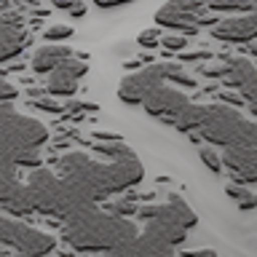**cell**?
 I'll list each match as a JSON object with an SVG mask.
<instances>
[{"instance_id":"obj_11","label":"cell","mask_w":257,"mask_h":257,"mask_svg":"<svg viewBox=\"0 0 257 257\" xmlns=\"http://www.w3.org/2000/svg\"><path fill=\"white\" fill-rule=\"evenodd\" d=\"M222 62L228 64V75L222 78V83L244 96L246 107L257 102V64H252L244 56H225Z\"/></svg>"},{"instance_id":"obj_3","label":"cell","mask_w":257,"mask_h":257,"mask_svg":"<svg viewBox=\"0 0 257 257\" xmlns=\"http://www.w3.org/2000/svg\"><path fill=\"white\" fill-rule=\"evenodd\" d=\"M0 158L3 166L8 169H40L43 166V156L40 148L48 140V128L40 120L22 115L14 110V104H0Z\"/></svg>"},{"instance_id":"obj_12","label":"cell","mask_w":257,"mask_h":257,"mask_svg":"<svg viewBox=\"0 0 257 257\" xmlns=\"http://www.w3.org/2000/svg\"><path fill=\"white\" fill-rule=\"evenodd\" d=\"M27 46V32L22 27V16L11 14V6L0 3V62H11Z\"/></svg>"},{"instance_id":"obj_15","label":"cell","mask_w":257,"mask_h":257,"mask_svg":"<svg viewBox=\"0 0 257 257\" xmlns=\"http://www.w3.org/2000/svg\"><path fill=\"white\" fill-rule=\"evenodd\" d=\"M88 72V64L80 59H67L48 75L46 91L51 96H72L78 88V80Z\"/></svg>"},{"instance_id":"obj_29","label":"cell","mask_w":257,"mask_h":257,"mask_svg":"<svg viewBox=\"0 0 257 257\" xmlns=\"http://www.w3.org/2000/svg\"><path fill=\"white\" fill-rule=\"evenodd\" d=\"M180 257H217L214 249H193V252H182Z\"/></svg>"},{"instance_id":"obj_8","label":"cell","mask_w":257,"mask_h":257,"mask_svg":"<svg viewBox=\"0 0 257 257\" xmlns=\"http://www.w3.org/2000/svg\"><path fill=\"white\" fill-rule=\"evenodd\" d=\"M209 6H201L196 0H174V3H166L156 11V22L158 27L166 30H180L188 32V35H196L201 27H217L222 22V16H206Z\"/></svg>"},{"instance_id":"obj_5","label":"cell","mask_w":257,"mask_h":257,"mask_svg":"<svg viewBox=\"0 0 257 257\" xmlns=\"http://www.w3.org/2000/svg\"><path fill=\"white\" fill-rule=\"evenodd\" d=\"M172 80L177 86H196V78L188 75L182 70V64L177 62H156L148 64V67L132 72L118 83V99L126 104H145L150 94H156L161 86Z\"/></svg>"},{"instance_id":"obj_34","label":"cell","mask_w":257,"mask_h":257,"mask_svg":"<svg viewBox=\"0 0 257 257\" xmlns=\"http://www.w3.org/2000/svg\"><path fill=\"white\" fill-rule=\"evenodd\" d=\"M3 257H27V254H16V252H8V249H6Z\"/></svg>"},{"instance_id":"obj_1","label":"cell","mask_w":257,"mask_h":257,"mask_svg":"<svg viewBox=\"0 0 257 257\" xmlns=\"http://www.w3.org/2000/svg\"><path fill=\"white\" fill-rule=\"evenodd\" d=\"M56 172L72 193L78 209L99 206L112 193L134 188L145 177L142 161L134 153L118 161H96L86 153L72 150L56 161Z\"/></svg>"},{"instance_id":"obj_2","label":"cell","mask_w":257,"mask_h":257,"mask_svg":"<svg viewBox=\"0 0 257 257\" xmlns=\"http://www.w3.org/2000/svg\"><path fill=\"white\" fill-rule=\"evenodd\" d=\"M62 236L75 252H107L110 254L118 246L134 241L140 236V230H137V225L132 220L110 214L107 209L88 206L75 212L64 222Z\"/></svg>"},{"instance_id":"obj_10","label":"cell","mask_w":257,"mask_h":257,"mask_svg":"<svg viewBox=\"0 0 257 257\" xmlns=\"http://www.w3.org/2000/svg\"><path fill=\"white\" fill-rule=\"evenodd\" d=\"M190 99H188V94L180 91V88H172V86H161L156 94H150L148 99H145V112L148 115H156L161 118L164 123H177V118L182 115L185 110L190 107Z\"/></svg>"},{"instance_id":"obj_13","label":"cell","mask_w":257,"mask_h":257,"mask_svg":"<svg viewBox=\"0 0 257 257\" xmlns=\"http://www.w3.org/2000/svg\"><path fill=\"white\" fill-rule=\"evenodd\" d=\"M212 35L222 43H241V46L257 43V8L241 16H225L212 30Z\"/></svg>"},{"instance_id":"obj_24","label":"cell","mask_w":257,"mask_h":257,"mask_svg":"<svg viewBox=\"0 0 257 257\" xmlns=\"http://www.w3.org/2000/svg\"><path fill=\"white\" fill-rule=\"evenodd\" d=\"M161 32H158V27H153V30H142L140 32V38H137V43H140L142 48H156V46H161Z\"/></svg>"},{"instance_id":"obj_7","label":"cell","mask_w":257,"mask_h":257,"mask_svg":"<svg viewBox=\"0 0 257 257\" xmlns=\"http://www.w3.org/2000/svg\"><path fill=\"white\" fill-rule=\"evenodd\" d=\"M0 241L8 252L27 257H46L56 249V238L51 233L30 228L22 220H14L11 214H3V220H0Z\"/></svg>"},{"instance_id":"obj_32","label":"cell","mask_w":257,"mask_h":257,"mask_svg":"<svg viewBox=\"0 0 257 257\" xmlns=\"http://www.w3.org/2000/svg\"><path fill=\"white\" fill-rule=\"evenodd\" d=\"M244 48H246L249 56H254V59H257V43H249V46H244Z\"/></svg>"},{"instance_id":"obj_16","label":"cell","mask_w":257,"mask_h":257,"mask_svg":"<svg viewBox=\"0 0 257 257\" xmlns=\"http://www.w3.org/2000/svg\"><path fill=\"white\" fill-rule=\"evenodd\" d=\"M67 59H72V51L64 43H48V46H40L35 51L30 67H32V72H38V75H51V72Z\"/></svg>"},{"instance_id":"obj_20","label":"cell","mask_w":257,"mask_h":257,"mask_svg":"<svg viewBox=\"0 0 257 257\" xmlns=\"http://www.w3.org/2000/svg\"><path fill=\"white\" fill-rule=\"evenodd\" d=\"M43 38L48 40V43H56V40H67V38H72V27H70V24H64V22H59V24H48V27L43 30Z\"/></svg>"},{"instance_id":"obj_19","label":"cell","mask_w":257,"mask_h":257,"mask_svg":"<svg viewBox=\"0 0 257 257\" xmlns=\"http://www.w3.org/2000/svg\"><path fill=\"white\" fill-rule=\"evenodd\" d=\"M198 156H201V161H204V166L209 169V172L220 174L222 169H225V166H222V156L212 148V145H204V148L198 150Z\"/></svg>"},{"instance_id":"obj_26","label":"cell","mask_w":257,"mask_h":257,"mask_svg":"<svg viewBox=\"0 0 257 257\" xmlns=\"http://www.w3.org/2000/svg\"><path fill=\"white\" fill-rule=\"evenodd\" d=\"M220 102L222 104H230V107H246L244 96H241L238 91H220Z\"/></svg>"},{"instance_id":"obj_28","label":"cell","mask_w":257,"mask_h":257,"mask_svg":"<svg viewBox=\"0 0 257 257\" xmlns=\"http://www.w3.org/2000/svg\"><path fill=\"white\" fill-rule=\"evenodd\" d=\"M16 94H19V91H16L14 83H8V80H3V83H0V99H3V104H11Z\"/></svg>"},{"instance_id":"obj_4","label":"cell","mask_w":257,"mask_h":257,"mask_svg":"<svg viewBox=\"0 0 257 257\" xmlns=\"http://www.w3.org/2000/svg\"><path fill=\"white\" fill-rule=\"evenodd\" d=\"M204 140L206 145L217 148H257V123L246 120L238 110L228 104H206L204 120H201L198 132L190 134Z\"/></svg>"},{"instance_id":"obj_31","label":"cell","mask_w":257,"mask_h":257,"mask_svg":"<svg viewBox=\"0 0 257 257\" xmlns=\"http://www.w3.org/2000/svg\"><path fill=\"white\" fill-rule=\"evenodd\" d=\"M238 209H244V212H249V209H257V193H252V196H249L246 201H241Z\"/></svg>"},{"instance_id":"obj_30","label":"cell","mask_w":257,"mask_h":257,"mask_svg":"<svg viewBox=\"0 0 257 257\" xmlns=\"http://www.w3.org/2000/svg\"><path fill=\"white\" fill-rule=\"evenodd\" d=\"M75 6L78 3H72V0H54V8H59V11H75Z\"/></svg>"},{"instance_id":"obj_9","label":"cell","mask_w":257,"mask_h":257,"mask_svg":"<svg viewBox=\"0 0 257 257\" xmlns=\"http://www.w3.org/2000/svg\"><path fill=\"white\" fill-rule=\"evenodd\" d=\"M137 217L145 220V222H150V220L172 222V225L185 228V230L196 228V222H198L196 212H193V209L185 204L180 196H169L166 204H145V206H140V214H137Z\"/></svg>"},{"instance_id":"obj_27","label":"cell","mask_w":257,"mask_h":257,"mask_svg":"<svg viewBox=\"0 0 257 257\" xmlns=\"http://www.w3.org/2000/svg\"><path fill=\"white\" fill-rule=\"evenodd\" d=\"M180 59L182 62H209L212 59V51H185V54H180Z\"/></svg>"},{"instance_id":"obj_23","label":"cell","mask_w":257,"mask_h":257,"mask_svg":"<svg viewBox=\"0 0 257 257\" xmlns=\"http://www.w3.org/2000/svg\"><path fill=\"white\" fill-rule=\"evenodd\" d=\"M225 193H228V198H233L236 204H241V201H246L249 196H252V190L246 188V185H238V182H228L225 185Z\"/></svg>"},{"instance_id":"obj_21","label":"cell","mask_w":257,"mask_h":257,"mask_svg":"<svg viewBox=\"0 0 257 257\" xmlns=\"http://www.w3.org/2000/svg\"><path fill=\"white\" fill-rule=\"evenodd\" d=\"M161 46H164L169 54H185V48H188V38L177 35V32H169V35H164V40H161Z\"/></svg>"},{"instance_id":"obj_22","label":"cell","mask_w":257,"mask_h":257,"mask_svg":"<svg viewBox=\"0 0 257 257\" xmlns=\"http://www.w3.org/2000/svg\"><path fill=\"white\" fill-rule=\"evenodd\" d=\"M30 107L35 110H43V112H54V115H59V112H64V107L56 99H51V96H43V99H30Z\"/></svg>"},{"instance_id":"obj_33","label":"cell","mask_w":257,"mask_h":257,"mask_svg":"<svg viewBox=\"0 0 257 257\" xmlns=\"http://www.w3.org/2000/svg\"><path fill=\"white\" fill-rule=\"evenodd\" d=\"M83 14H86V6H83V3H78V6H75V11H72V16H83Z\"/></svg>"},{"instance_id":"obj_14","label":"cell","mask_w":257,"mask_h":257,"mask_svg":"<svg viewBox=\"0 0 257 257\" xmlns=\"http://www.w3.org/2000/svg\"><path fill=\"white\" fill-rule=\"evenodd\" d=\"M222 166L230 172L233 182L257 185V148H230L222 150Z\"/></svg>"},{"instance_id":"obj_17","label":"cell","mask_w":257,"mask_h":257,"mask_svg":"<svg viewBox=\"0 0 257 257\" xmlns=\"http://www.w3.org/2000/svg\"><path fill=\"white\" fill-rule=\"evenodd\" d=\"M137 198H140V193H123L118 201L107 204V212L115 214V217L128 220V214H140V204H137Z\"/></svg>"},{"instance_id":"obj_6","label":"cell","mask_w":257,"mask_h":257,"mask_svg":"<svg viewBox=\"0 0 257 257\" xmlns=\"http://www.w3.org/2000/svg\"><path fill=\"white\" fill-rule=\"evenodd\" d=\"M185 233L188 230L177 228L172 222L150 220L134 241L118 246L115 252H110L107 257H177L172 249L180 246L185 241Z\"/></svg>"},{"instance_id":"obj_25","label":"cell","mask_w":257,"mask_h":257,"mask_svg":"<svg viewBox=\"0 0 257 257\" xmlns=\"http://www.w3.org/2000/svg\"><path fill=\"white\" fill-rule=\"evenodd\" d=\"M99 107H96L94 102H70V104H64V112L67 115H78V112H96Z\"/></svg>"},{"instance_id":"obj_18","label":"cell","mask_w":257,"mask_h":257,"mask_svg":"<svg viewBox=\"0 0 257 257\" xmlns=\"http://www.w3.org/2000/svg\"><path fill=\"white\" fill-rule=\"evenodd\" d=\"M91 150L96 153V156L107 158V161H118V158H126V156H132V153H134L123 142H94Z\"/></svg>"}]
</instances>
